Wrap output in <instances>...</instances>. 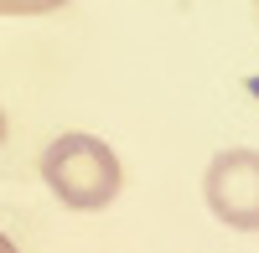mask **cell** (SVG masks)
Returning <instances> with one entry per match:
<instances>
[{"label": "cell", "instance_id": "cell-1", "mask_svg": "<svg viewBox=\"0 0 259 253\" xmlns=\"http://www.w3.org/2000/svg\"><path fill=\"white\" fill-rule=\"evenodd\" d=\"M41 176H47L52 197L73 212H99L104 202L119 197V155L94 135H62L41 155Z\"/></svg>", "mask_w": 259, "mask_h": 253}, {"label": "cell", "instance_id": "cell-2", "mask_svg": "<svg viewBox=\"0 0 259 253\" xmlns=\"http://www.w3.org/2000/svg\"><path fill=\"white\" fill-rule=\"evenodd\" d=\"M202 197L212 217L239 227V233H259V150H223L212 155Z\"/></svg>", "mask_w": 259, "mask_h": 253}, {"label": "cell", "instance_id": "cell-3", "mask_svg": "<svg viewBox=\"0 0 259 253\" xmlns=\"http://www.w3.org/2000/svg\"><path fill=\"white\" fill-rule=\"evenodd\" d=\"M68 0H0L6 16H47V11H62Z\"/></svg>", "mask_w": 259, "mask_h": 253}, {"label": "cell", "instance_id": "cell-4", "mask_svg": "<svg viewBox=\"0 0 259 253\" xmlns=\"http://www.w3.org/2000/svg\"><path fill=\"white\" fill-rule=\"evenodd\" d=\"M0 253H16V243H11V238H6V233H0Z\"/></svg>", "mask_w": 259, "mask_h": 253}, {"label": "cell", "instance_id": "cell-5", "mask_svg": "<svg viewBox=\"0 0 259 253\" xmlns=\"http://www.w3.org/2000/svg\"><path fill=\"white\" fill-rule=\"evenodd\" d=\"M0 140H6V114H0Z\"/></svg>", "mask_w": 259, "mask_h": 253}]
</instances>
